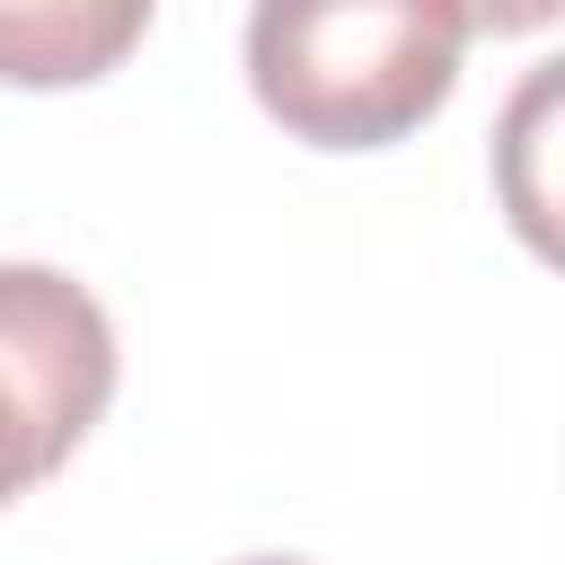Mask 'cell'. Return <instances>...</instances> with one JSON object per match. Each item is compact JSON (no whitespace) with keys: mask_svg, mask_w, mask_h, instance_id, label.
Returning a JSON list of instances; mask_svg holds the SVG:
<instances>
[{"mask_svg":"<svg viewBox=\"0 0 565 565\" xmlns=\"http://www.w3.org/2000/svg\"><path fill=\"white\" fill-rule=\"evenodd\" d=\"M477 18L450 0H265L247 88L309 150H388L459 88Z\"/></svg>","mask_w":565,"mask_h":565,"instance_id":"obj_1","label":"cell"},{"mask_svg":"<svg viewBox=\"0 0 565 565\" xmlns=\"http://www.w3.org/2000/svg\"><path fill=\"white\" fill-rule=\"evenodd\" d=\"M115 318L62 265L0 256V512L97 433L115 397Z\"/></svg>","mask_w":565,"mask_h":565,"instance_id":"obj_2","label":"cell"},{"mask_svg":"<svg viewBox=\"0 0 565 565\" xmlns=\"http://www.w3.org/2000/svg\"><path fill=\"white\" fill-rule=\"evenodd\" d=\"M150 35V0H0V79L71 88L106 79Z\"/></svg>","mask_w":565,"mask_h":565,"instance_id":"obj_3","label":"cell"},{"mask_svg":"<svg viewBox=\"0 0 565 565\" xmlns=\"http://www.w3.org/2000/svg\"><path fill=\"white\" fill-rule=\"evenodd\" d=\"M238 565H309V556H238Z\"/></svg>","mask_w":565,"mask_h":565,"instance_id":"obj_4","label":"cell"}]
</instances>
